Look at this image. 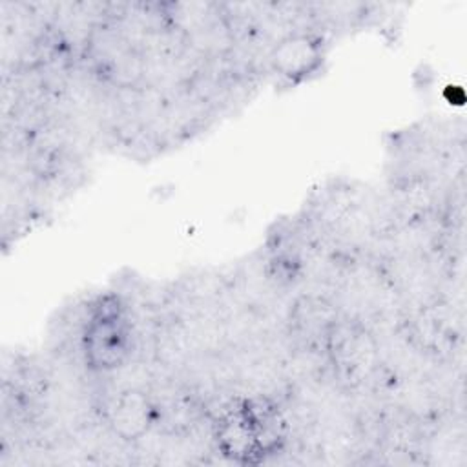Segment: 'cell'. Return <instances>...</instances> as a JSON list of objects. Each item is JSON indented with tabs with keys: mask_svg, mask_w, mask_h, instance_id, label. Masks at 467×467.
<instances>
[{
	"mask_svg": "<svg viewBox=\"0 0 467 467\" xmlns=\"http://www.w3.org/2000/svg\"><path fill=\"white\" fill-rule=\"evenodd\" d=\"M286 436V420L268 398L232 401L213 423L217 451L239 465H257L275 456L285 447Z\"/></svg>",
	"mask_w": 467,
	"mask_h": 467,
	"instance_id": "obj_1",
	"label": "cell"
},
{
	"mask_svg": "<svg viewBox=\"0 0 467 467\" xmlns=\"http://www.w3.org/2000/svg\"><path fill=\"white\" fill-rule=\"evenodd\" d=\"M80 345L84 363L93 372H113L128 361L133 330L120 297L106 294L89 306Z\"/></svg>",
	"mask_w": 467,
	"mask_h": 467,
	"instance_id": "obj_2",
	"label": "cell"
},
{
	"mask_svg": "<svg viewBox=\"0 0 467 467\" xmlns=\"http://www.w3.org/2000/svg\"><path fill=\"white\" fill-rule=\"evenodd\" d=\"M86 55L93 71L117 88H135L144 78V53L115 26H95L86 40Z\"/></svg>",
	"mask_w": 467,
	"mask_h": 467,
	"instance_id": "obj_3",
	"label": "cell"
},
{
	"mask_svg": "<svg viewBox=\"0 0 467 467\" xmlns=\"http://www.w3.org/2000/svg\"><path fill=\"white\" fill-rule=\"evenodd\" d=\"M323 350L336 379L345 387L363 385L376 370L379 359L378 343L367 327L339 317L330 327Z\"/></svg>",
	"mask_w": 467,
	"mask_h": 467,
	"instance_id": "obj_4",
	"label": "cell"
},
{
	"mask_svg": "<svg viewBox=\"0 0 467 467\" xmlns=\"http://www.w3.org/2000/svg\"><path fill=\"white\" fill-rule=\"evenodd\" d=\"M325 57L327 47L321 35L308 29H294L275 40L268 53V62L277 77L299 84L319 73Z\"/></svg>",
	"mask_w": 467,
	"mask_h": 467,
	"instance_id": "obj_5",
	"label": "cell"
},
{
	"mask_svg": "<svg viewBox=\"0 0 467 467\" xmlns=\"http://www.w3.org/2000/svg\"><path fill=\"white\" fill-rule=\"evenodd\" d=\"M106 425L120 441L135 443L151 432L159 421L155 400L139 387L120 389L108 403Z\"/></svg>",
	"mask_w": 467,
	"mask_h": 467,
	"instance_id": "obj_6",
	"label": "cell"
}]
</instances>
